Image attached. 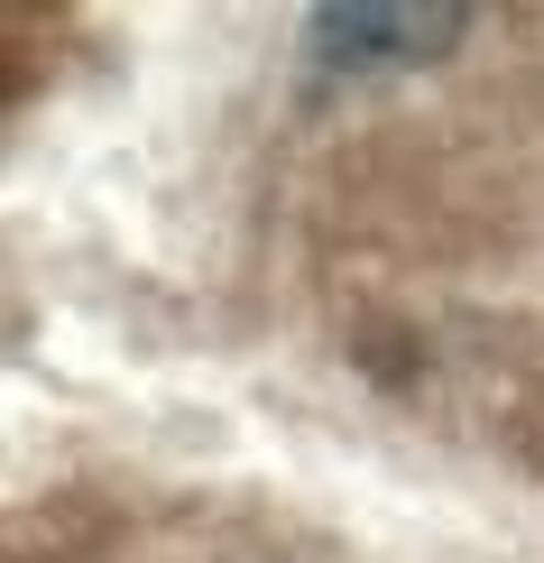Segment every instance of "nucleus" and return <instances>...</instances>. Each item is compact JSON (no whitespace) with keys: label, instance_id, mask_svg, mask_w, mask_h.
Listing matches in <instances>:
<instances>
[{"label":"nucleus","instance_id":"obj_1","mask_svg":"<svg viewBox=\"0 0 544 563\" xmlns=\"http://www.w3.org/2000/svg\"><path fill=\"white\" fill-rule=\"evenodd\" d=\"M462 37V10H314V56L323 65H415Z\"/></svg>","mask_w":544,"mask_h":563}]
</instances>
